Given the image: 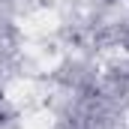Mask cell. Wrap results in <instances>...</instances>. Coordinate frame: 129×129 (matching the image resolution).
I'll return each instance as SVG.
<instances>
[{
    "label": "cell",
    "mask_w": 129,
    "mask_h": 129,
    "mask_svg": "<svg viewBox=\"0 0 129 129\" xmlns=\"http://www.w3.org/2000/svg\"><path fill=\"white\" fill-rule=\"evenodd\" d=\"M126 54H129V42H126Z\"/></svg>",
    "instance_id": "cell-1"
}]
</instances>
